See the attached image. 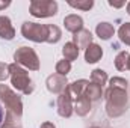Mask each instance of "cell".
Wrapping results in <instances>:
<instances>
[{
	"mask_svg": "<svg viewBox=\"0 0 130 128\" xmlns=\"http://www.w3.org/2000/svg\"><path fill=\"white\" fill-rule=\"evenodd\" d=\"M91 83L98 84V86L103 88L107 83V74H106V71H103V69H94L91 72Z\"/></svg>",
	"mask_w": 130,
	"mask_h": 128,
	"instance_id": "obj_19",
	"label": "cell"
},
{
	"mask_svg": "<svg viewBox=\"0 0 130 128\" xmlns=\"http://www.w3.org/2000/svg\"><path fill=\"white\" fill-rule=\"evenodd\" d=\"M89 128H100V127H89Z\"/></svg>",
	"mask_w": 130,
	"mask_h": 128,
	"instance_id": "obj_33",
	"label": "cell"
},
{
	"mask_svg": "<svg viewBox=\"0 0 130 128\" xmlns=\"http://www.w3.org/2000/svg\"><path fill=\"white\" fill-rule=\"evenodd\" d=\"M64 26L68 32L77 33L83 29V18L76 14H70L64 18Z\"/></svg>",
	"mask_w": 130,
	"mask_h": 128,
	"instance_id": "obj_10",
	"label": "cell"
},
{
	"mask_svg": "<svg viewBox=\"0 0 130 128\" xmlns=\"http://www.w3.org/2000/svg\"><path fill=\"white\" fill-rule=\"evenodd\" d=\"M68 5L74 9H80V11H89L92 6H94V2L92 0H77V2H73L70 0Z\"/></svg>",
	"mask_w": 130,
	"mask_h": 128,
	"instance_id": "obj_23",
	"label": "cell"
},
{
	"mask_svg": "<svg viewBox=\"0 0 130 128\" xmlns=\"http://www.w3.org/2000/svg\"><path fill=\"white\" fill-rule=\"evenodd\" d=\"M127 69L130 71V56H129V62H127Z\"/></svg>",
	"mask_w": 130,
	"mask_h": 128,
	"instance_id": "obj_32",
	"label": "cell"
},
{
	"mask_svg": "<svg viewBox=\"0 0 130 128\" xmlns=\"http://www.w3.org/2000/svg\"><path fill=\"white\" fill-rule=\"evenodd\" d=\"M109 88H115V89H123V91H127V80L123 78V77H112L110 81H109Z\"/></svg>",
	"mask_w": 130,
	"mask_h": 128,
	"instance_id": "obj_25",
	"label": "cell"
},
{
	"mask_svg": "<svg viewBox=\"0 0 130 128\" xmlns=\"http://www.w3.org/2000/svg\"><path fill=\"white\" fill-rule=\"evenodd\" d=\"M20 118L17 115H14L12 112H6L5 115V121L0 125V128H20Z\"/></svg>",
	"mask_w": 130,
	"mask_h": 128,
	"instance_id": "obj_18",
	"label": "cell"
},
{
	"mask_svg": "<svg viewBox=\"0 0 130 128\" xmlns=\"http://www.w3.org/2000/svg\"><path fill=\"white\" fill-rule=\"evenodd\" d=\"M14 36H15V29L12 27L9 17L0 15V38L11 41V39H14Z\"/></svg>",
	"mask_w": 130,
	"mask_h": 128,
	"instance_id": "obj_12",
	"label": "cell"
},
{
	"mask_svg": "<svg viewBox=\"0 0 130 128\" xmlns=\"http://www.w3.org/2000/svg\"><path fill=\"white\" fill-rule=\"evenodd\" d=\"M95 33H97V36L100 38V39L107 41V39H110V38L115 35V29H113V26H112L110 23L103 21V23L97 24V27H95Z\"/></svg>",
	"mask_w": 130,
	"mask_h": 128,
	"instance_id": "obj_15",
	"label": "cell"
},
{
	"mask_svg": "<svg viewBox=\"0 0 130 128\" xmlns=\"http://www.w3.org/2000/svg\"><path fill=\"white\" fill-rule=\"evenodd\" d=\"M14 60L15 63L20 65L21 68H27L30 71H38L39 69V59L35 50L30 47H20L14 53Z\"/></svg>",
	"mask_w": 130,
	"mask_h": 128,
	"instance_id": "obj_5",
	"label": "cell"
},
{
	"mask_svg": "<svg viewBox=\"0 0 130 128\" xmlns=\"http://www.w3.org/2000/svg\"><path fill=\"white\" fill-rule=\"evenodd\" d=\"M88 84H89V81L85 80V78H80V80H76V81H73V83H68L67 89H68L70 95L73 98V101H76L79 96L85 95V91H86V86H88Z\"/></svg>",
	"mask_w": 130,
	"mask_h": 128,
	"instance_id": "obj_9",
	"label": "cell"
},
{
	"mask_svg": "<svg viewBox=\"0 0 130 128\" xmlns=\"http://www.w3.org/2000/svg\"><path fill=\"white\" fill-rule=\"evenodd\" d=\"M61 38H62L61 29L56 24H48V38H47V42L48 44H56V42L61 41Z\"/></svg>",
	"mask_w": 130,
	"mask_h": 128,
	"instance_id": "obj_20",
	"label": "cell"
},
{
	"mask_svg": "<svg viewBox=\"0 0 130 128\" xmlns=\"http://www.w3.org/2000/svg\"><path fill=\"white\" fill-rule=\"evenodd\" d=\"M8 6H11V2H9V0H6V2H0V11L5 9V8H8Z\"/></svg>",
	"mask_w": 130,
	"mask_h": 128,
	"instance_id": "obj_29",
	"label": "cell"
},
{
	"mask_svg": "<svg viewBox=\"0 0 130 128\" xmlns=\"http://www.w3.org/2000/svg\"><path fill=\"white\" fill-rule=\"evenodd\" d=\"M103 56V48L98 45V44H91L86 50H85V60L88 63H97L98 60L101 59Z\"/></svg>",
	"mask_w": 130,
	"mask_h": 128,
	"instance_id": "obj_13",
	"label": "cell"
},
{
	"mask_svg": "<svg viewBox=\"0 0 130 128\" xmlns=\"http://www.w3.org/2000/svg\"><path fill=\"white\" fill-rule=\"evenodd\" d=\"M39 128H56V127H55V124H53V122H42Z\"/></svg>",
	"mask_w": 130,
	"mask_h": 128,
	"instance_id": "obj_28",
	"label": "cell"
},
{
	"mask_svg": "<svg viewBox=\"0 0 130 128\" xmlns=\"http://www.w3.org/2000/svg\"><path fill=\"white\" fill-rule=\"evenodd\" d=\"M118 36H120V41L126 45H130V23H124L121 24L120 30H118Z\"/></svg>",
	"mask_w": 130,
	"mask_h": 128,
	"instance_id": "obj_22",
	"label": "cell"
},
{
	"mask_svg": "<svg viewBox=\"0 0 130 128\" xmlns=\"http://www.w3.org/2000/svg\"><path fill=\"white\" fill-rule=\"evenodd\" d=\"M85 96L89 99V101H98L101 96H103V88L94 84V83H89L86 86V91H85Z\"/></svg>",
	"mask_w": 130,
	"mask_h": 128,
	"instance_id": "obj_17",
	"label": "cell"
},
{
	"mask_svg": "<svg viewBox=\"0 0 130 128\" xmlns=\"http://www.w3.org/2000/svg\"><path fill=\"white\" fill-rule=\"evenodd\" d=\"M73 42L77 45L79 50H80V48H85V50H86V48L92 44V33L89 32L88 29H82L80 32L74 33Z\"/></svg>",
	"mask_w": 130,
	"mask_h": 128,
	"instance_id": "obj_11",
	"label": "cell"
},
{
	"mask_svg": "<svg viewBox=\"0 0 130 128\" xmlns=\"http://www.w3.org/2000/svg\"><path fill=\"white\" fill-rule=\"evenodd\" d=\"M62 54H64V59L68 62H73L79 57V48L74 42H67L64 47H62Z\"/></svg>",
	"mask_w": 130,
	"mask_h": 128,
	"instance_id": "obj_16",
	"label": "cell"
},
{
	"mask_svg": "<svg viewBox=\"0 0 130 128\" xmlns=\"http://www.w3.org/2000/svg\"><path fill=\"white\" fill-rule=\"evenodd\" d=\"M127 14H129V15H130V2H129V3H127Z\"/></svg>",
	"mask_w": 130,
	"mask_h": 128,
	"instance_id": "obj_31",
	"label": "cell"
},
{
	"mask_svg": "<svg viewBox=\"0 0 130 128\" xmlns=\"http://www.w3.org/2000/svg\"><path fill=\"white\" fill-rule=\"evenodd\" d=\"M9 74H11L9 75L11 77V83H12V86L17 91L23 92L24 95H29V94L33 92L35 84H33L32 78L29 77V74H27V71L24 68H21L20 65H17L14 62V63L9 65Z\"/></svg>",
	"mask_w": 130,
	"mask_h": 128,
	"instance_id": "obj_2",
	"label": "cell"
},
{
	"mask_svg": "<svg viewBox=\"0 0 130 128\" xmlns=\"http://www.w3.org/2000/svg\"><path fill=\"white\" fill-rule=\"evenodd\" d=\"M9 65L5 62H0V81H5L9 77Z\"/></svg>",
	"mask_w": 130,
	"mask_h": 128,
	"instance_id": "obj_26",
	"label": "cell"
},
{
	"mask_svg": "<svg viewBox=\"0 0 130 128\" xmlns=\"http://www.w3.org/2000/svg\"><path fill=\"white\" fill-rule=\"evenodd\" d=\"M129 53L127 51H120L115 57V68L118 71H126L127 69V62H129Z\"/></svg>",
	"mask_w": 130,
	"mask_h": 128,
	"instance_id": "obj_21",
	"label": "cell"
},
{
	"mask_svg": "<svg viewBox=\"0 0 130 128\" xmlns=\"http://www.w3.org/2000/svg\"><path fill=\"white\" fill-rule=\"evenodd\" d=\"M104 96H106V113H107V116L118 118V116L126 113V110L129 107L127 91L109 88L104 92Z\"/></svg>",
	"mask_w": 130,
	"mask_h": 128,
	"instance_id": "obj_1",
	"label": "cell"
},
{
	"mask_svg": "<svg viewBox=\"0 0 130 128\" xmlns=\"http://www.w3.org/2000/svg\"><path fill=\"white\" fill-rule=\"evenodd\" d=\"M91 110V101L85 95L79 96L74 101V112L77 113V116H86Z\"/></svg>",
	"mask_w": 130,
	"mask_h": 128,
	"instance_id": "obj_14",
	"label": "cell"
},
{
	"mask_svg": "<svg viewBox=\"0 0 130 128\" xmlns=\"http://www.w3.org/2000/svg\"><path fill=\"white\" fill-rule=\"evenodd\" d=\"M74 112V104H73V98L70 95L68 89H65L64 92L58 98V115L61 118H70Z\"/></svg>",
	"mask_w": 130,
	"mask_h": 128,
	"instance_id": "obj_7",
	"label": "cell"
},
{
	"mask_svg": "<svg viewBox=\"0 0 130 128\" xmlns=\"http://www.w3.org/2000/svg\"><path fill=\"white\" fill-rule=\"evenodd\" d=\"M45 84H47L48 92H52V94H59V95H61L65 89H67L68 81H67V77H64V75L52 74V75H48V77H47Z\"/></svg>",
	"mask_w": 130,
	"mask_h": 128,
	"instance_id": "obj_8",
	"label": "cell"
},
{
	"mask_svg": "<svg viewBox=\"0 0 130 128\" xmlns=\"http://www.w3.org/2000/svg\"><path fill=\"white\" fill-rule=\"evenodd\" d=\"M70 71H71V62L62 59V60H59V62L56 63V74L67 77V74H68Z\"/></svg>",
	"mask_w": 130,
	"mask_h": 128,
	"instance_id": "obj_24",
	"label": "cell"
},
{
	"mask_svg": "<svg viewBox=\"0 0 130 128\" xmlns=\"http://www.w3.org/2000/svg\"><path fill=\"white\" fill-rule=\"evenodd\" d=\"M109 5L112 6V8H123L126 3L124 2H120V3H115V2H112V0H109Z\"/></svg>",
	"mask_w": 130,
	"mask_h": 128,
	"instance_id": "obj_27",
	"label": "cell"
},
{
	"mask_svg": "<svg viewBox=\"0 0 130 128\" xmlns=\"http://www.w3.org/2000/svg\"><path fill=\"white\" fill-rule=\"evenodd\" d=\"M3 118H5V112H3V109H2V105H0V125L3 124Z\"/></svg>",
	"mask_w": 130,
	"mask_h": 128,
	"instance_id": "obj_30",
	"label": "cell"
},
{
	"mask_svg": "<svg viewBox=\"0 0 130 128\" xmlns=\"http://www.w3.org/2000/svg\"><path fill=\"white\" fill-rule=\"evenodd\" d=\"M21 35L33 42H47L48 38V24H38L32 21H24L21 26Z\"/></svg>",
	"mask_w": 130,
	"mask_h": 128,
	"instance_id": "obj_4",
	"label": "cell"
},
{
	"mask_svg": "<svg viewBox=\"0 0 130 128\" xmlns=\"http://www.w3.org/2000/svg\"><path fill=\"white\" fill-rule=\"evenodd\" d=\"M0 101L5 104L8 112H12L18 118L23 115V101L18 94H15L8 84H0Z\"/></svg>",
	"mask_w": 130,
	"mask_h": 128,
	"instance_id": "obj_3",
	"label": "cell"
},
{
	"mask_svg": "<svg viewBox=\"0 0 130 128\" xmlns=\"http://www.w3.org/2000/svg\"><path fill=\"white\" fill-rule=\"evenodd\" d=\"M29 11L35 18H48L58 14V3L55 0H32Z\"/></svg>",
	"mask_w": 130,
	"mask_h": 128,
	"instance_id": "obj_6",
	"label": "cell"
}]
</instances>
